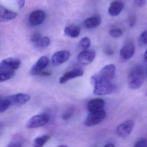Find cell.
Segmentation results:
<instances>
[{
  "instance_id": "obj_1",
  "label": "cell",
  "mask_w": 147,
  "mask_h": 147,
  "mask_svg": "<svg viewBox=\"0 0 147 147\" xmlns=\"http://www.w3.org/2000/svg\"><path fill=\"white\" fill-rule=\"evenodd\" d=\"M20 64V61L16 58L10 57L3 60L0 64L1 82L8 80L12 78Z\"/></svg>"
},
{
  "instance_id": "obj_2",
  "label": "cell",
  "mask_w": 147,
  "mask_h": 147,
  "mask_svg": "<svg viewBox=\"0 0 147 147\" xmlns=\"http://www.w3.org/2000/svg\"><path fill=\"white\" fill-rule=\"evenodd\" d=\"M91 80L94 86V94L95 95H107L112 93L115 90V86L111 81L102 77L98 74L93 76Z\"/></svg>"
},
{
  "instance_id": "obj_3",
  "label": "cell",
  "mask_w": 147,
  "mask_h": 147,
  "mask_svg": "<svg viewBox=\"0 0 147 147\" xmlns=\"http://www.w3.org/2000/svg\"><path fill=\"white\" fill-rule=\"evenodd\" d=\"M128 80L131 89L136 90L141 87L144 80V71L142 67L139 66L134 67L129 73Z\"/></svg>"
},
{
  "instance_id": "obj_4",
  "label": "cell",
  "mask_w": 147,
  "mask_h": 147,
  "mask_svg": "<svg viewBox=\"0 0 147 147\" xmlns=\"http://www.w3.org/2000/svg\"><path fill=\"white\" fill-rule=\"evenodd\" d=\"M106 116L105 111L102 109L90 112L85 119L84 123L86 126H94L102 122Z\"/></svg>"
},
{
  "instance_id": "obj_5",
  "label": "cell",
  "mask_w": 147,
  "mask_h": 147,
  "mask_svg": "<svg viewBox=\"0 0 147 147\" xmlns=\"http://www.w3.org/2000/svg\"><path fill=\"white\" fill-rule=\"evenodd\" d=\"M49 121L48 116L45 114L35 115L31 118L26 123V128L28 129H35L44 126Z\"/></svg>"
},
{
  "instance_id": "obj_6",
  "label": "cell",
  "mask_w": 147,
  "mask_h": 147,
  "mask_svg": "<svg viewBox=\"0 0 147 147\" xmlns=\"http://www.w3.org/2000/svg\"><path fill=\"white\" fill-rule=\"evenodd\" d=\"M96 56L95 51L92 50H83L77 57V61L82 66H86L92 63Z\"/></svg>"
},
{
  "instance_id": "obj_7",
  "label": "cell",
  "mask_w": 147,
  "mask_h": 147,
  "mask_svg": "<svg viewBox=\"0 0 147 147\" xmlns=\"http://www.w3.org/2000/svg\"><path fill=\"white\" fill-rule=\"evenodd\" d=\"M134 125V122L132 120H126L117 126L116 129V133L120 137H126L132 131Z\"/></svg>"
},
{
  "instance_id": "obj_8",
  "label": "cell",
  "mask_w": 147,
  "mask_h": 147,
  "mask_svg": "<svg viewBox=\"0 0 147 147\" xmlns=\"http://www.w3.org/2000/svg\"><path fill=\"white\" fill-rule=\"evenodd\" d=\"M49 62V60L47 57L42 56L40 57L31 69L30 71L31 75L39 76L40 73L48 66Z\"/></svg>"
},
{
  "instance_id": "obj_9",
  "label": "cell",
  "mask_w": 147,
  "mask_h": 147,
  "mask_svg": "<svg viewBox=\"0 0 147 147\" xmlns=\"http://www.w3.org/2000/svg\"><path fill=\"white\" fill-rule=\"evenodd\" d=\"M70 56V53L67 51H57L52 55L51 61L53 64L59 66L68 60Z\"/></svg>"
},
{
  "instance_id": "obj_10",
  "label": "cell",
  "mask_w": 147,
  "mask_h": 147,
  "mask_svg": "<svg viewBox=\"0 0 147 147\" xmlns=\"http://www.w3.org/2000/svg\"><path fill=\"white\" fill-rule=\"evenodd\" d=\"M45 19V13L42 10L32 12L29 17V22L32 26H37L42 24Z\"/></svg>"
},
{
  "instance_id": "obj_11",
  "label": "cell",
  "mask_w": 147,
  "mask_h": 147,
  "mask_svg": "<svg viewBox=\"0 0 147 147\" xmlns=\"http://www.w3.org/2000/svg\"><path fill=\"white\" fill-rule=\"evenodd\" d=\"M6 98L11 102V105H24L30 99V96L29 94L24 93L17 94L7 96Z\"/></svg>"
},
{
  "instance_id": "obj_12",
  "label": "cell",
  "mask_w": 147,
  "mask_h": 147,
  "mask_svg": "<svg viewBox=\"0 0 147 147\" xmlns=\"http://www.w3.org/2000/svg\"><path fill=\"white\" fill-rule=\"evenodd\" d=\"M84 74V71L80 69H74L71 71L65 73L59 80L60 84H64L71 79L82 76Z\"/></svg>"
},
{
  "instance_id": "obj_13",
  "label": "cell",
  "mask_w": 147,
  "mask_h": 147,
  "mask_svg": "<svg viewBox=\"0 0 147 147\" xmlns=\"http://www.w3.org/2000/svg\"><path fill=\"white\" fill-rule=\"evenodd\" d=\"M135 52V48L132 43H128L124 45L120 50V57L123 61H126L131 58Z\"/></svg>"
},
{
  "instance_id": "obj_14",
  "label": "cell",
  "mask_w": 147,
  "mask_h": 147,
  "mask_svg": "<svg viewBox=\"0 0 147 147\" xmlns=\"http://www.w3.org/2000/svg\"><path fill=\"white\" fill-rule=\"evenodd\" d=\"M116 67L113 64H109L104 67L98 74L107 80L111 81L115 76Z\"/></svg>"
},
{
  "instance_id": "obj_15",
  "label": "cell",
  "mask_w": 147,
  "mask_h": 147,
  "mask_svg": "<svg viewBox=\"0 0 147 147\" xmlns=\"http://www.w3.org/2000/svg\"><path fill=\"white\" fill-rule=\"evenodd\" d=\"M18 14L2 6H0V20L1 22H7L13 20L17 17Z\"/></svg>"
},
{
  "instance_id": "obj_16",
  "label": "cell",
  "mask_w": 147,
  "mask_h": 147,
  "mask_svg": "<svg viewBox=\"0 0 147 147\" xmlns=\"http://www.w3.org/2000/svg\"><path fill=\"white\" fill-rule=\"evenodd\" d=\"M124 8V4L121 1H115L111 3L109 9L108 13L113 17H116L120 14Z\"/></svg>"
},
{
  "instance_id": "obj_17",
  "label": "cell",
  "mask_w": 147,
  "mask_h": 147,
  "mask_svg": "<svg viewBox=\"0 0 147 147\" xmlns=\"http://www.w3.org/2000/svg\"><path fill=\"white\" fill-rule=\"evenodd\" d=\"M105 105V101L101 98L91 100L88 103L87 108L88 111L92 112L102 109Z\"/></svg>"
},
{
  "instance_id": "obj_18",
  "label": "cell",
  "mask_w": 147,
  "mask_h": 147,
  "mask_svg": "<svg viewBox=\"0 0 147 147\" xmlns=\"http://www.w3.org/2000/svg\"><path fill=\"white\" fill-rule=\"evenodd\" d=\"M101 23V19L99 15H95L88 18L84 20L83 24L87 29H91L98 26Z\"/></svg>"
},
{
  "instance_id": "obj_19",
  "label": "cell",
  "mask_w": 147,
  "mask_h": 147,
  "mask_svg": "<svg viewBox=\"0 0 147 147\" xmlns=\"http://www.w3.org/2000/svg\"><path fill=\"white\" fill-rule=\"evenodd\" d=\"M80 28L76 25H70L64 29V33L66 36L71 38H76L80 36Z\"/></svg>"
},
{
  "instance_id": "obj_20",
  "label": "cell",
  "mask_w": 147,
  "mask_h": 147,
  "mask_svg": "<svg viewBox=\"0 0 147 147\" xmlns=\"http://www.w3.org/2000/svg\"><path fill=\"white\" fill-rule=\"evenodd\" d=\"M50 137L49 136L47 135L38 137L33 141V146L36 147H42L49 140Z\"/></svg>"
},
{
  "instance_id": "obj_21",
  "label": "cell",
  "mask_w": 147,
  "mask_h": 147,
  "mask_svg": "<svg viewBox=\"0 0 147 147\" xmlns=\"http://www.w3.org/2000/svg\"><path fill=\"white\" fill-rule=\"evenodd\" d=\"M51 43V40L48 37H42L34 44L35 46L38 48H45L49 46Z\"/></svg>"
},
{
  "instance_id": "obj_22",
  "label": "cell",
  "mask_w": 147,
  "mask_h": 147,
  "mask_svg": "<svg viewBox=\"0 0 147 147\" xmlns=\"http://www.w3.org/2000/svg\"><path fill=\"white\" fill-rule=\"evenodd\" d=\"M91 43V40L89 38H83L79 42V48L82 51L88 49L90 47Z\"/></svg>"
},
{
  "instance_id": "obj_23",
  "label": "cell",
  "mask_w": 147,
  "mask_h": 147,
  "mask_svg": "<svg viewBox=\"0 0 147 147\" xmlns=\"http://www.w3.org/2000/svg\"><path fill=\"white\" fill-rule=\"evenodd\" d=\"M11 105V102L6 97L4 98H1V101H0V112L1 113L5 112Z\"/></svg>"
},
{
  "instance_id": "obj_24",
  "label": "cell",
  "mask_w": 147,
  "mask_h": 147,
  "mask_svg": "<svg viewBox=\"0 0 147 147\" xmlns=\"http://www.w3.org/2000/svg\"><path fill=\"white\" fill-rule=\"evenodd\" d=\"M109 35L112 37L114 38H118L122 36L123 32L119 29H111L109 32Z\"/></svg>"
},
{
  "instance_id": "obj_25",
  "label": "cell",
  "mask_w": 147,
  "mask_h": 147,
  "mask_svg": "<svg viewBox=\"0 0 147 147\" xmlns=\"http://www.w3.org/2000/svg\"><path fill=\"white\" fill-rule=\"evenodd\" d=\"M139 41L143 45H147V30L142 32L139 36Z\"/></svg>"
},
{
  "instance_id": "obj_26",
  "label": "cell",
  "mask_w": 147,
  "mask_h": 147,
  "mask_svg": "<svg viewBox=\"0 0 147 147\" xmlns=\"http://www.w3.org/2000/svg\"><path fill=\"white\" fill-rule=\"evenodd\" d=\"M135 147H147V140L145 138H142L139 139L135 144Z\"/></svg>"
},
{
  "instance_id": "obj_27",
  "label": "cell",
  "mask_w": 147,
  "mask_h": 147,
  "mask_svg": "<svg viewBox=\"0 0 147 147\" xmlns=\"http://www.w3.org/2000/svg\"><path fill=\"white\" fill-rule=\"evenodd\" d=\"M23 144L21 142L19 141H12L10 143L7 145L8 147H22Z\"/></svg>"
},
{
  "instance_id": "obj_28",
  "label": "cell",
  "mask_w": 147,
  "mask_h": 147,
  "mask_svg": "<svg viewBox=\"0 0 147 147\" xmlns=\"http://www.w3.org/2000/svg\"><path fill=\"white\" fill-rule=\"evenodd\" d=\"M128 23H129V26L131 27H133L136 23V18L135 16L133 15L129 16L128 18Z\"/></svg>"
},
{
  "instance_id": "obj_29",
  "label": "cell",
  "mask_w": 147,
  "mask_h": 147,
  "mask_svg": "<svg viewBox=\"0 0 147 147\" xmlns=\"http://www.w3.org/2000/svg\"><path fill=\"white\" fill-rule=\"evenodd\" d=\"M73 115V112L72 111H69L64 113L62 115V119L63 120H67L70 118Z\"/></svg>"
},
{
  "instance_id": "obj_30",
  "label": "cell",
  "mask_w": 147,
  "mask_h": 147,
  "mask_svg": "<svg viewBox=\"0 0 147 147\" xmlns=\"http://www.w3.org/2000/svg\"><path fill=\"white\" fill-rule=\"evenodd\" d=\"M42 37L41 35L39 34V33H35L34 35L32 36L31 40L33 44H35V43L36 42L41 38Z\"/></svg>"
},
{
  "instance_id": "obj_31",
  "label": "cell",
  "mask_w": 147,
  "mask_h": 147,
  "mask_svg": "<svg viewBox=\"0 0 147 147\" xmlns=\"http://www.w3.org/2000/svg\"><path fill=\"white\" fill-rule=\"evenodd\" d=\"M134 4L138 7H142L146 4V0H134Z\"/></svg>"
},
{
  "instance_id": "obj_32",
  "label": "cell",
  "mask_w": 147,
  "mask_h": 147,
  "mask_svg": "<svg viewBox=\"0 0 147 147\" xmlns=\"http://www.w3.org/2000/svg\"><path fill=\"white\" fill-rule=\"evenodd\" d=\"M16 1L18 5L19 9H21L24 8L25 5V0H16Z\"/></svg>"
},
{
  "instance_id": "obj_33",
  "label": "cell",
  "mask_w": 147,
  "mask_h": 147,
  "mask_svg": "<svg viewBox=\"0 0 147 147\" xmlns=\"http://www.w3.org/2000/svg\"><path fill=\"white\" fill-rule=\"evenodd\" d=\"M105 53L106 55H112L113 54V51L111 49L107 48V49H106L105 50Z\"/></svg>"
},
{
  "instance_id": "obj_34",
  "label": "cell",
  "mask_w": 147,
  "mask_h": 147,
  "mask_svg": "<svg viewBox=\"0 0 147 147\" xmlns=\"http://www.w3.org/2000/svg\"><path fill=\"white\" fill-rule=\"evenodd\" d=\"M105 147H115V145L114 144H112L111 143H109L107 144H106V145H105Z\"/></svg>"
},
{
  "instance_id": "obj_35",
  "label": "cell",
  "mask_w": 147,
  "mask_h": 147,
  "mask_svg": "<svg viewBox=\"0 0 147 147\" xmlns=\"http://www.w3.org/2000/svg\"><path fill=\"white\" fill-rule=\"evenodd\" d=\"M144 59H145V61L147 62V50L146 51L145 54H144Z\"/></svg>"
},
{
  "instance_id": "obj_36",
  "label": "cell",
  "mask_w": 147,
  "mask_h": 147,
  "mask_svg": "<svg viewBox=\"0 0 147 147\" xmlns=\"http://www.w3.org/2000/svg\"><path fill=\"white\" fill-rule=\"evenodd\" d=\"M58 147H67V146L66 145H59V146H58Z\"/></svg>"
},
{
  "instance_id": "obj_37",
  "label": "cell",
  "mask_w": 147,
  "mask_h": 147,
  "mask_svg": "<svg viewBox=\"0 0 147 147\" xmlns=\"http://www.w3.org/2000/svg\"><path fill=\"white\" fill-rule=\"evenodd\" d=\"M146 76H147V69H146Z\"/></svg>"
},
{
  "instance_id": "obj_38",
  "label": "cell",
  "mask_w": 147,
  "mask_h": 147,
  "mask_svg": "<svg viewBox=\"0 0 147 147\" xmlns=\"http://www.w3.org/2000/svg\"><path fill=\"white\" fill-rule=\"evenodd\" d=\"M146 96H147V93H146Z\"/></svg>"
}]
</instances>
